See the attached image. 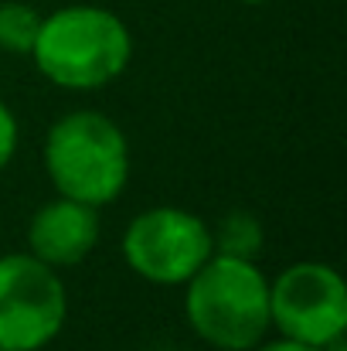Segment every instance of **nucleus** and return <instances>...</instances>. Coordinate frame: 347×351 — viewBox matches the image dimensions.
I'll return each instance as SVG.
<instances>
[{"label":"nucleus","instance_id":"nucleus-10","mask_svg":"<svg viewBox=\"0 0 347 351\" xmlns=\"http://www.w3.org/2000/svg\"><path fill=\"white\" fill-rule=\"evenodd\" d=\"M17 136H21V126H17V119L14 113L0 103V171L14 160V154H17Z\"/></svg>","mask_w":347,"mask_h":351},{"label":"nucleus","instance_id":"nucleus-1","mask_svg":"<svg viewBox=\"0 0 347 351\" xmlns=\"http://www.w3.org/2000/svg\"><path fill=\"white\" fill-rule=\"evenodd\" d=\"M31 58L51 86L92 93L126 72L133 58V34L113 10L72 3L41 17Z\"/></svg>","mask_w":347,"mask_h":351},{"label":"nucleus","instance_id":"nucleus-13","mask_svg":"<svg viewBox=\"0 0 347 351\" xmlns=\"http://www.w3.org/2000/svg\"><path fill=\"white\" fill-rule=\"evenodd\" d=\"M238 3H266V0H238Z\"/></svg>","mask_w":347,"mask_h":351},{"label":"nucleus","instance_id":"nucleus-12","mask_svg":"<svg viewBox=\"0 0 347 351\" xmlns=\"http://www.w3.org/2000/svg\"><path fill=\"white\" fill-rule=\"evenodd\" d=\"M320 351H347V335H341V338H334V341H327Z\"/></svg>","mask_w":347,"mask_h":351},{"label":"nucleus","instance_id":"nucleus-4","mask_svg":"<svg viewBox=\"0 0 347 351\" xmlns=\"http://www.w3.org/2000/svg\"><path fill=\"white\" fill-rule=\"evenodd\" d=\"M119 249L136 276L160 287H184L215 252L208 222L174 205L140 212L126 226Z\"/></svg>","mask_w":347,"mask_h":351},{"label":"nucleus","instance_id":"nucleus-6","mask_svg":"<svg viewBox=\"0 0 347 351\" xmlns=\"http://www.w3.org/2000/svg\"><path fill=\"white\" fill-rule=\"evenodd\" d=\"M269 317L272 328L300 345L324 348L347 335V287L327 263H293L269 280Z\"/></svg>","mask_w":347,"mask_h":351},{"label":"nucleus","instance_id":"nucleus-3","mask_svg":"<svg viewBox=\"0 0 347 351\" xmlns=\"http://www.w3.org/2000/svg\"><path fill=\"white\" fill-rule=\"evenodd\" d=\"M44 171L62 198L106 208L129 181V140L99 110H72L44 136Z\"/></svg>","mask_w":347,"mask_h":351},{"label":"nucleus","instance_id":"nucleus-11","mask_svg":"<svg viewBox=\"0 0 347 351\" xmlns=\"http://www.w3.org/2000/svg\"><path fill=\"white\" fill-rule=\"evenodd\" d=\"M252 351H320V348H310V345H300V341L279 338V341H262V345H255Z\"/></svg>","mask_w":347,"mask_h":351},{"label":"nucleus","instance_id":"nucleus-9","mask_svg":"<svg viewBox=\"0 0 347 351\" xmlns=\"http://www.w3.org/2000/svg\"><path fill=\"white\" fill-rule=\"evenodd\" d=\"M41 17L31 3L21 0H7L0 3V51L7 55H31L38 31H41Z\"/></svg>","mask_w":347,"mask_h":351},{"label":"nucleus","instance_id":"nucleus-14","mask_svg":"<svg viewBox=\"0 0 347 351\" xmlns=\"http://www.w3.org/2000/svg\"><path fill=\"white\" fill-rule=\"evenodd\" d=\"M0 351H7V348H0Z\"/></svg>","mask_w":347,"mask_h":351},{"label":"nucleus","instance_id":"nucleus-8","mask_svg":"<svg viewBox=\"0 0 347 351\" xmlns=\"http://www.w3.org/2000/svg\"><path fill=\"white\" fill-rule=\"evenodd\" d=\"M262 242H266V232H262L259 219L248 215V212H229L218 222V229L211 232L215 252L235 256V259H259Z\"/></svg>","mask_w":347,"mask_h":351},{"label":"nucleus","instance_id":"nucleus-5","mask_svg":"<svg viewBox=\"0 0 347 351\" xmlns=\"http://www.w3.org/2000/svg\"><path fill=\"white\" fill-rule=\"evenodd\" d=\"M68 297L58 269L31 252L0 256V348L38 351L65 324Z\"/></svg>","mask_w":347,"mask_h":351},{"label":"nucleus","instance_id":"nucleus-2","mask_svg":"<svg viewBox=\"0 0 347 351\" xmlns=\"http://www.w3.org/2000/svg\"><path fill=\"white\" fill-rule=\"evenodd\" d=\"M184 287L188 324L205 345L218 351H252L272 331L269 280L255 259L211 252Z\"/></svg>","mask_w":347,"mask_h":351},{"label":"nucleus","instance_id":"nucleus-7","mask_svg":"<svg viewBox=\"0 0 347 351\" xmlns=\"http://www.w3.org/2000/svg\"><path fill=\"white\" fill-rule=\"evenodd\" d=\"M99 242V208L75 202V198H55L44 202L31 222H27V252L51 269H72L86 263V256Z\"/></svg>","mask_w":347,"mask_h":351}]
</instances>
